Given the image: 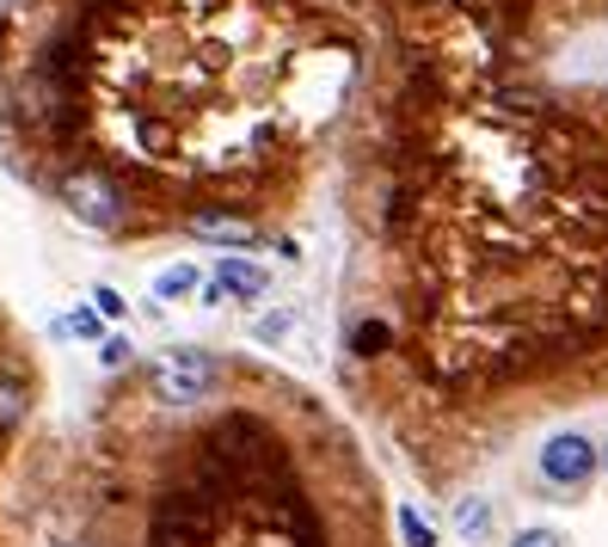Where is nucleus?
<instances>
[{
  "instance_id": "nucleus-11",
  "label": "nucleus",
  "mask_w": 608,
  "mask_h": 547,
  "mask_svg": "<svg viewBox=\"0 0 608 547\" xmlns=\"http://www.w3.org/2000/svg\"><path fill=\"white\" fill-rule=\"evenodd\" d=\"M455 529H462V535H474V541H479V535L492 529V510H486V498H462V510H455Z\"/></svg>"
},
{
  "instance_id": "nucleus-16",
  "label": "nucleus",
  "mask_w": 608,
  "mask_h": 547,
  "mask_svg": "<svg viewBox=\"0 0 608 547\" xmlns=\"http://www.w3.org/2000/svg\"><path fill=\"white\" fill-rule=\"evenodd\" d=\"M99 363H105V369H123V363H130V345H123V338H105V345H99Z\"/></svg>"
},
{
  "instance_id": "nucleus-8",
  "label": "nucleus",
  "mask_w": 608,
  "mask_h": 547,
  "mask_svg": "<svg viewBox=\"0 0 608 547\" xmlns=\"http://www.w3.org/2000/svg\"><path fill=\"white\" fill-rule=\"evenodd\" d=\"M271 271L252 265V259H222V271H215V290L234 295V302H252V295H265Z\"/></svg>"
},
{
  "instance_id": "nucleus-9",
  "label": "nucleus",
  "mask_w": 608,
  "mask_h": 547,
  "mask_svg": "<svg viewBox=\"0 0 608 547\" xmlns=\"http://www.w3.org/2000/svg\"><path fill=\"white\" fill-rule=\"evenodd\" d=\"M387 345H394V326L387 321H357V333H351V351H357V357H382Z\"/></svg>"
},
{
  "instance_id": "nucleus-18",
  "label": "nucleus",
  "mask_w": 608,
  "mask_h": 547,
  "mask_svg": "<svg viewBox=\"0 0 608 547\" xmlns=\"http://www.w3.org/2000/svg\"><path fill=\"white\" fill-rule=\"evenodd\" d=\"M596 467H608V449H602V455H596Z\"/></svg>"
},
{
  "instance_id": "nucleus-14",
  "label": "nucleus",
  "mask_w": 608,
  "mask_h": 547,
  "mask_svg": "<svg viewBox=\"0 0 608 547\" xmlns=\"http://www.w3.org/2000/svg\"><path fill=\"white\" fill-rule=\"evenodd\" d=\"M93 314H99V321H123L130 307H123L118 290H105V283H99V290H93Z\"/></svg>"
},
{
  "instance_id": "nucleus-6",
  "label": "nucleus",
  "mask_w": 608,
  "mask_h": 547,
  "mask_svg": "<svg viewBox=\"0 0 608 547\" xmlns=\"http://www.w3.org/2000/svg\"><path fill=\"white\" fill-rule=\"evenodd\" d=\"M185 234H197V241H215V246H252V215L240 210V203H197V210L185 215Z\"/></svg>"
},
{
  "instance_id": "nucleus-15",
  "label": "nucleus",
  "mask_w": 608,
  "mask_h": 547,
  "mask_svg": "<svg viewBox=\"0 0 608 547\" xmlns=\"http://www.w3.org/2000/svg\"><path fill=\"white\" fill-rule=\"evenodd\" d=\"M62 333L68 338H99V314H93V307H74V314L62 321Z\"/></svg>"
},
{
  "instance_id": "nucleus-1",
  "label": "nucleus",
  "mask_w": 608,
  "mask_h": 547,
  "mask_svg": "<svg viewBox=\"0 0 608 547\" xmlns=\"http://www.w3.org/2000/svg\"><path fill=\"white\" fill-rule=\"evenodd\" d=\"M7 62V135L55 173L234 197L295 173L351 81L302 0H38ZM50 173V179H55Z\"/></svg>"
},
{
  "instance_id": "nucleus-3",
  "label": "nucleus",
  "mask_w": 608,
  "mask_h": 547,
  "mask_svg": "<svg viewBox=\"0 0 608 547\" xmlns=\"http://www.w3.org/2000/svg\"><path fill=\"white\" fill-rule=\"evenodd\" d=\"M210 382H215L210 351L179 345L154 363V387H160V401H172V406H197V394H210Z\"/></svg>"
},
{
  "instance_id": "nucleus-5",
  "label": "nucleus",
  "mask_w": 608,
  "mask_h": 547,
  "mask_svg": "<svg viewBox=\"0 0 608 547\" xmlns=\"http://www.w3.org/2000/svg\"><path fill=\"white\" fill-rule=\"evenodd\" d=\"M541 474H547L554 486H584V480L596 474V443L578 437V430H559V437H547Z\"/></svg>"
},
{
  "instance_id": "nucleus-17",
  "label": "nucleus",
  "mask_w": 608,
  "mask_h": 547,
  "mask_svg": "<svg viewBox=\"0 0 608 547\" xmlns=\"http://www.w3.org/2000/svg\"><path fill=\"white\" fill-rule=\"evenodd\" d=\"M516 547H559V535L554 529H523V535H516Z\"/></svg>"
},
{
  "instance_id": "nucleus-10",
  "label": "nucleus",
  "mask_w": 608,
  "mask_h": 547,
  "mask_svg": "<svg viewBox=\"0 0 608 547\" xmlns=\"http://www.w3.org/2000/svg\"><path fill=\"white\" fill-rule=\"evenodd\" d=\"M19 418H26V387L13 375H0V430H13Z\"/></svg>"
},
{
  "instance_id": "nucleus-7",
  "label": "nucleus",
  "mask_w": 608,
  "mask_h": 547,
  "mask_svg": "<svg viewBox=\"0 0 608 547\" xmlns=\"http://www.w3.org/2000/svg\"><path fill=\"white\" fill-rule=\"evenodd\" d=\"M424 7H443L467 26H510V19L529 13V0H424Z\"/></svg>"
},
{
  "instance_id": "nucleus-12",
  "label": "nucleus",
  "mask_w": 608,
  "mask_h": 547,
  "mask_svg": "<svg viewBox=\"0 0 608 547\" xmlns=\"http://www.w3.org/2000/svg\"><path fill=\"white\" fill-rule=\"evenodd\" d=\"M399 535H406L412 547H437V535H430V523L418 517L412 505H399Z\"/></svg>"
},
{
  "instance_id": "nucleus-2",
  "label": "nucleus",
  "mask_w": 608,
  "mask_h": 547,
  "mask_svg": "<svg viewBox=\"0 0 608 547\" xmlns=\"http://www.w3.org/2000/svg\"><path fill=\"white\" fill-rule=\"evenodd\" d=\"M55 197H62V210H74L87 227H99V234H118L123 222H130V197H123L118 179H105L99 166H68V173L50 179Z\"/></svg>"
},
{
  "instance_id": "nucleus-13",
  "label": "nucleus",
  "mask_w": 608,
  "mask_h": 547,
  "mask_svg": "<svg viewBox=\"0 0 608 547\" xmlns=\"http://www.w3.org/2000/svg\"><path fill=\"white\" fill-rule=\"evenodd\" d=\"M191 290H197V265H172L160 277V295H191Z\"/></svg>"
},
{
  "instance_id": "nucleus-4",
  "label": "nucleus",
  "mask_w": 608,
  "mask_h": 547,
  "mask_svg": "<svg viewBox=\"0 0 608 547\" xmlns=\"http://www.w3.org/2000/svg\"><path fill=\"white\" fill-rule=\"evenodd\" d=\"M210 529H215V517H210L203 498L172 493L166 505H160V517H154V547H203Z\"/></svg>"
}]
</instances>
